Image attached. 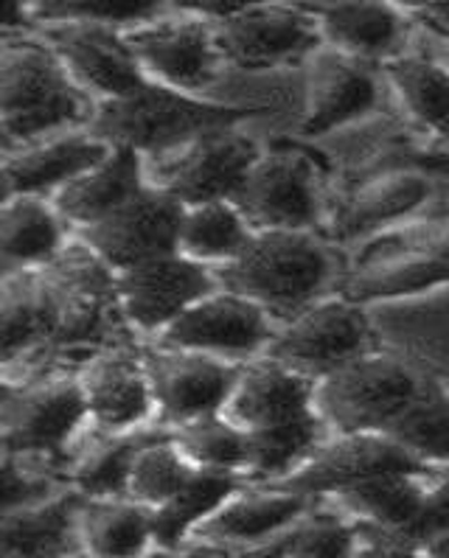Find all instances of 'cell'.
Listing matches in <instances>:
<instances>
[{"instance_id":"6da1fadb","label":"cell","mask_w":449,"mask_h":558,"mask_svg":"<svg viewBox=\"0 0 449 558\" xmlns=\"http://www.w3.org/2000/svg\"><path fill=\"white\" fill-rule=\"evenodd\" d=\"M90 93L40 32L7 34L0 51V130L3 149H17L68 130H85L96 116Z\"/></svg>"},{"instance_id":"7a4b0ae2","label":"cell","mask_w":449,"mask_h":558,"mask_svg":"<svg viewBox=\"0 0 449 558\" xmlns=\"http://www.w3.org/2000/svg\"><path fill=\"white\" fill-rule=\"evenodd\" d=\"M256 112H262V107L208 101L199 99V93L146 80L138 90L126 93L121 99L99 101L87 130L110 146H126L149 158L214 126L242 124Z\"/></svg>"},{"instance_id":"3957f363","label":"cell","mask_w":449,"mask_h":558,"mask_svg":"<svg viewBox=\"0 0 449 558\" xmlns=\"http://www.w3.org/2000/svg\"><path fill=\"white\" fill-rule=\"evenodd\" d=\"M214 269L225 290L262 303L272 315L304 310L329 278L331 262L312 228H272L256 230L233 262Z\"/></svg>"},{"instance_id":"277c9868","label":"cell","mask_w":449,"mask_h":558,"mask_svg":"<svg viewBox=\"0 0 449 558\" xmlns=\"http://www.w3.org/2000/svg\"><path fill=\"white\" fill-rule=\"evenodd\" d=\"M422 376L388 354L363 351L317 379L315 408L331 433L385 429L422 388Z\"/></svg>"},{"instance_id":"5b68a950","label":"cell","mask_w":449,"mask_h":558,"mask_svg":"<svg viewBox=\"0 0 449 558\" xmlns=\"http://www.w3.org/2000/svg\"><path fill=\"white\" fill-rule=\"evenodd\" d=\"M90 424L80 374L3 385L0 444L7 454L60 458Z\"/></svg>"},{"instance_id":"8992f818","label":"cell","mask_w":449,"mask_h":558,"mask_svg":"<svg viewBox=\"0 0 449 558\" xmlns=\"http://www.w3.org/2000/svg\"><path fill=\"white\" fill-rule=\"evenodd\" d=\"M262 155L256 141L233 126L205 130L172 149L146 158V180L183 205L231 199L245 174Z\"/></svg>"},{"instance_id":"52a82bcc","label":"cell","mask_w":449,"mask_h":558,"mask_svg":"<svg viewBox=\"0 0 449 558\" xmlns=\"http://www.w3.org/2000/svg\"><path fill=\"white\" fill-rule=\"evenodd\" d=\"M141 68L149 80L185 93H199L222 76L225 57L219 51L214 21L192 12H160L158 17L124 28Z\"/></svg>"},{"instance_id":"ba28073f","label":"cell","mask_w":449,"mask_h":558,"mask_svg":"<svg viewBox=\"0 0 449 558\" xmlns=\"http://www.w3.org/2000/svg\"><path fill=\"white\" fill-rule=\"evenodd\" d=\"M225 62L239 71H267L310 57L324 46L320 21L312 9L267 0L245 12L214 21Z\"/></svg>"},{"instance_id":"9c48e42d","label":"cell","mask_w":449,"mask_h":558,"mask_svg":"<svg viewBox=\"0 0 449 558\" xmlns=\"http://www.w3.org/2000/svg\"><path fill=\"white\" fill-rule=\"evenodd\" d=\"M219 287L222 283L217 278V269L183 256L180 250L130 264L116 272L119 312L133 329L155 337L169 323L178 320L192 303Z\"/></svg>"},{"instance_id":"30bf717a","label":"cell","mask_w":449,"mask_h":558,"mask_svg":"<svg viewBox=\"0 0 449 558\" xmlns=\"http://www.w3.org/2000/svg\"><path fill=\"white\" fill-rule=\"evenodd\" d=\"M57 298L53 345H82L99 337L110 310H119L116 269L85 242H68L65 247L40 267Z\"/></svg>"},{"instance_id":"8fae6325","label":"cell","mask_w":449,"mask_h":558,"mask_svg":"<svg viewBox=\"0 0 449 558\" xmlns=\"http://www.w3.org/2000/svg\"><path fill=\"white\" fill-rule=\"evenodd\" d=\"M272 337L270 312L262 303L219 287L169 323L158 335V345L245 360L267 351Z\"/></svg>"},{"instance_id":"7c38bea8","label":"cell","mask_w":449,"mask_h":558,"mask_svg":"<svg viewBox=\"0 0 449 558\" xmlns=\"http://www.w3.org/2000/svg\"><path fill=\"white\" fill-rule=\"evenodd\" d=\"M183 214L185 205L174 194L146 183L99 222L82 228V239L119 272L130 264L178 253Z\"/></svg>"},{"instance_id":"4fadbf2b","label":"cell","mask_w":449,"mask_h":558,"mask_svg":"<svg viewBox=\"0 0 449 558\" xmlns=\"http://www.w3.org/2000/svg\"><path fill=\"white\" fill-rule=\"evenodd\" d=\"M144 365L153 385L158 424L163 427L222 410L242 374V362L236 360L166 345L146 351Z\"/></svg>"},{"instance_id":"5bb4252c","label":"cell","mask_w":449,"mask_h":558,"mask_svg":"<svg viewBox=\"0 0 449 558\" xmlns=\"http://www.w3.org/2000/svg\"><path fill=\"white\" fill-rule=\"evenodd\" d=\"M424 466L427 463L413 458L397 438H390L383 429L335 433V438L324 440L295 472L270 486L290 488L306 497H337L377 474Z\"/></svg>"},{"instance_id":"9a60e30c","label":"cell","mask_w":449,"mask_h":558,"mask_svg":"<svg viewBox=\"0 0 449 558\" xmlns=\"http://www.w3.org/2000/svg\"><path fill=\"white\" fill-rule=\"evenodd\" d=\"M231 199L256 230L312 228L317 219L315 163L295 149L262 151Z\"/></svg>"},{"instance_id":"2e32d148","label":"cell","mask_w":449,"mask_h":558,"mask_svg":"<svg viewBox=\"0 0 449 558\" xmlns=\"http://www.w3.org/2000/svg\"><path fill=\"white\" fill-rule=\"evenodd\" d=\"M365 342L368 323L363 306L351 303L349 298H335L312 303L295 320L287 323L267 345V354L312 379H320L363 354Z\"/></svg>"},{"instance_id":"e0dca14e","label":"cell","mask_w":449,"mask_h":558,"mask_svg":"<svg viewBox=\"0 0 449 558\" xmlns=\"http://www.w3.org/2000/svg\"><path fill=\"white\" fill-rule=\"evenodd\" d=\"M40 34L60 53L73 80L96 101L121 99L149 76L121 26L112 23H48Z\"/></svg>"},{"instance_id":"ac0fdd59","label":"cell","mask_w":449,"mask_h":558,"mask_svg":"<svg viewBox=\"0 0 449 558\" xmlns=\"http://www.w3.org/2000/svg\"><path fill=\"white\" fill-rule=\"evenodd\" d=\"M379 99L374 62L357 60L331 46H317L306 68V101L301 135L317 138L365 119Z\"/></svg>"},{"instance_id":"d6986e66","label":"cell","mask_w":449,"mask_h":558,"mask_svg":"<svg viewBox=\"0 0 449 558\" xmlns=\"http://www.w3.org/2000/svg\"><path fill=\"white\" fill-rule=\"evenodd\" d=\"M112 146L90 130H68L51 138L17 146L3 155L0 194H40L53 197L93 163H99Z\"/></svg>"},{"instance_id":"ffe728a7","label":"cell","mask_w":449,"mask_h":558,"mask_svg":"<svg viewBox=\"0 0 449 558\" xmlns=\"http://www.w3.org/2000/svg\"><path fill=\"white\" fill-rule=\"evenodd\" d=\"M315 388L317 379L267 354L242 365L222 413L242 429L272 427L317 413Z\"/></svg>"},{"instance_id":"44dd1931","label":"cell","mask_w":449,"mask_h":558,"mask_svg":"<svg viewBox=\"0 0 449 558\" xmlns=\"http://www.w3.org/2000/svg\"><path fill=\"white\" fill-rule=\"evenodd\" d=\"M93 427L135 429L146 427L155 413V396L144 356L110 349L93 356L80 374Z\"/></svg>"},{"instance_id":"7402d4cb","label":"cell","mask_w":449,"mask_h":558,"mask_svg":"<svg viewBox=\"0 0 449 558\" xmlns=\"http://www.w3.org/2000/svg\"><path fill=\"white\" fill-rule=\"evenodd\" d=\"M306 494L290 492L281 486H256L247 483L239 494H233L208 522H203L194 536L211 538L225 545L231 553H247L251 556L267 538L290 527L295 519L304 517L312 508ZM192 536V538H194Z\"/></svg>"},{"instance_id":"603a6c76","label":"cell","mask_w":449,"mask_h":558,"mask_svg":"<svg viewBox=\"0 0 449 558\" xmlns=\"http://www.w3.org/2000/svg\"><path fill=\"white\" fill-rule=\"evenodd\" d=\"M315 14L320 37L337 51L383 65L404 53L410 17L402 0H345Z\"/></svg>"},{"instance_id":"cb8c5ba5","label":"cell","mask_w":449,"mask_h":558,"mask_svg":"<svg viewBox=\"0 0 449 558\" xmlns=\"http://www.w3.org/2000/svg\"><path fill=\"white\" fill-rule=\"evenodd\" d=\"M146 180V158L126 146H112L99 163L85 169L76 180L53 194V205L71 228H87L110 210L138 194Z\"/></svg>"},{"instance_id":"d4e9b609","label":"cell","mask_w":449,"mask_h":558,"mask_svg":"<svg viewBox=\"0 0 449 558\" xmlns=\"http://www.w3.org/2000/svg\"><path fill=\"white\" fill-rule=\"evenodd\" d=\"M163 433H169L163 424L121 429V433L93 427L90 438L80 449H73L68 460V483L85 497H126L135 458L149 440L160 438Z\"/></svg>"},{"instance_id":"484cf974","label":"cell","mask_w":449,"mask_h":558,"mask_svg":"<svg viewBox=\"0 0 449 558\" xmlns=\"http://www.w3.org/2000/svg\"><path fill=\"white\" fill-rule=\"evenodd\" d=\"M85 494L73 486L32 506L0 511L3 556H62L80 542V511Z\"/></svg>"},{"instance_id":"4316f807","label":"cell","mask_w":449,"mask_h":558,"mask_svg":"<svg viewBox=\"0 0 449 558\" xmlns=\"http://www.w3.org/2000/svg\"><path fill=\"white\" fill-rule=\"evenodd\" d=\"M68 219L51 197L9 194L0 205V253L3 272L46 267L68 244Z\"/></svg>"},{"instance_id":"83f0119b","label":"cell","mask_w":449,"mask_h":558,"mask_svg":"<svg viewBox=\"0 0 449 558\" xmlns=\"http://www.w3.org/2000/svg\"><path fill=\"white\" fill-rule=\"evenodd\" d=\"M57 298L40 267L3 272L0 283V349L7 365L40 342H51Z\"/></svg>"},{"instance_id":"f1b7e54d","label":"cell","mask_w":449,"mask_h":558,"mask_svg":"<svg viewBox=\"0 0 449 558\" xmlns=\"http://www.w3.org/2000/svg\"><path fill=\"white\" fill-rule=\"evenodd\" d=\"M449 287V256L441 250H416L397 256L357 262L354 272L343 281V298L351 303L397 301V298L424 295Z\"/></svg>"},{"instance_id":"f546056e","label":"cell","mask_w":449,"mask_h":558,"mask_svg":"<svg viewBox=\"0 0 449 558\" xmlns=\"http://www.w3.org/2000/svg\"><path fill=\"white\" fill-rule=\"evenodd\" d=\"M247 486L245 474L203 469L178 494L166 499L153 513V550L180 553V547L214 517L219 508Z\"/></svg>"},{"instance_id":"4dcf8cb0","label":"cell","mask_w":449,"mask_h":558,"mask_svg":"<svg viewBox=\"0 0 449 558\" xmlns=\"http://www.w3.org/2000/svg\"><path fill=\"white\" fill-rule=\"evenodd\" d=\"M433 469L436 466L377 474V477L351 486L349 492L337 494L335 499L349 517L385 527V531L397 533L402 538L408 527L418 519V513H422Z\"/></svg>"},{"instance_id":"1f68e13d","label":"cell","mask_w":449,"mask_h":558,"mask_svg":"<svg viewBox=\"0 0 449 558\" xmlns=\"http://www.w3.org/2000/svg\"><path fill=\"white\" fill-rule=\"evenodd\" d=\"M429 180L418 171H390L360 185L337 210V233L345 239L397 228L429 199Z\"/></svg>"},{"instance_id":"d6a6232c","label":"cell","mask_w":449,"mask_h":558,"mask_svg":"<svg viewBox=\"0 0 449 558\" xmlns=\"http://www.w3.org/2000/svg\"><path fill=\"white\" fill-rule=\"evenodd\" d=\"M155 508L130 497H85L80 545L90 556H141L153 547Z\"/></svg>"},{"instance_id":"836d02e7","label":"cell","mask_w":449,"mask_h":558,"mask_svg":"<svg viewBox=\"0 0 449 558\" xmlns=\"http://www.w3.org/2000/svg\"><path fill=\"white\" fill-rule=\"evenodd\" d=\"M324 429L326 421L320 413L272 427L247 429V460L242 474L251 486H270L284 480L324 444Z\"/></svg>"},{"instance_id":"e575fe53","label":"cell","mask_w":449,"mask_h":558,"mask_svg":"<svg viewBox=\"0 0 449 558\" xmlns=\"http://www.w3.org/2000/svg\"><path fill=\"white\" fill-rule=\"evenodd\" d=\"M253 233L256 228L247 222L233 199L185 205L178 250L194 262L222 267L247 247Z\"/></svg>"},{"instance_id":"d590c367","label":"cell","mask_w":449,"mask_h":558,"mask_svg":"<svg viewBox=\"0 0 449 558\" xmlns=\"http://www.w3.org/2000/svg\"><path fill=\"white\" fill-rule=\"evenodd\" d=\"M383 73L410 119L433 135L449 138V68L436 57L402 53L385 62Z\"/></svg>"},{"instance_id":"8d00e7d4","label":"cell","mask_w":449,"mask_h":558,"mask_svg":"<svg viewBox=\"0 0 449 558\" xmlns=\"http://www.w3.org/2000/svg\"><path fill=\"white\" fill-rule=\"evenodd\" d=\"M397 438L413 458L427 466L449 463V388L441 381H422L413 399L383 429Z\"/></svg>"},{"instance_id":"74e56055","label":"cell","mask_w":449,"mask_h":558,"mask_svg":"<svg viewBox=\"0 0 449 558\" xmlns=\"http://www.w3.org/2000/svg\"><path fill=\"white\" fill-rule=\"evenodd\" d=\"M357 522L349 513L306 511L290 527L267 538L251 556H290V558H345L357 556Z\"/></svg>"},{"instance_id":"f35d334b","label":"cell","mask_w":449,"mask_h":558,"mask_svg":"<svg viewBox=\"0 0 449 558\" xmlns=\"http://www.w3.org/2000/svg\"><path fill=\"white\" fill-rule=\"evenodd\" d=\"M172 440L189 454L194 466L222 469V472H245L247 460V429L217 410L197 418L180 421L169 427Z\"/></svg>"},{"instance_id":"ab89813d","label":"cell","mask_w":449,"mask_h":558,"mask_svg":"<svg viewBox=\"0 0 449 558\" xmlns=\"http://www.w3.org/2000/svg\"><path fill=\"white\" fill-rule=\"evenodd\" d=\"M194 472H197V466L174 444L172 433H163L160 438L149 440L135 458L126 497L149 508H158L172 494H178L192 480Z\"/></svg>"},{"instance_id":"60d3db41","label":"cell","mask_w":449,"mask_h":558,"mask_svg":"<svg viewBox=\"0 0 449 558\" xmlns=\"http://www.w3.org/2000/svg\"><path fill=\"white\" fill-rule=\"evenodd\" d=\"M166 12V0H32L34 26L48 23H112L135 26Z\"/></svg>"},{"instance_id":"b9f144b4","label":"cell","mask_w":449,"mask_h":558,"mask_svg":"<svg viewBox=\"0 0 449 558\" xmlns=\"http://www.w3.org/2000/svg\"><path fill=\"white\" fill-rule=\"evenodd\" d=\"M40 460L46 458L3 452L0 458V511L32 506V502H40V499L62 492L51 472L40 469Z\"/></svg>"},{"instance_id":"7bdbcfd3","label":"cell","mask_w":449,"mask_h":558,"mask_svg":"<svg viewBox=\"0 0 449 558\" xmlns=\"http://www.w3.org/2000/svg\"><path fill=\"white\" fill-rule=\"evenodd\" d=\"M449 531V463L447 466L433 469V477H429L427 499H424V508L418 513V519L408 527V533L402 536V542L408 545L410 553H418L429 538L441 536Z\"/></svg>"},{"instance_id":"ee69618b","label":"cell","mask_w":449,"mask_h":558,"mask_svg":"<svg viewBox=\"0 0 449 558\" xmlns=\"http://www.w3.org/2000/svg\"><path fill=\"white\" fill-rule=\"evenodd\" d=\"M258 3H267V0H169L172 9L199 14L205 21H222V17L245 12V9L258 7Z\"/></svg>"},{"instance_id":"f6af8a7d","label":"cell","mask_w":449,"mask_h":558,"mask_svg":"<svg viewBox=\"0 0 449 558\" xmlns=\"http://www.w3.org/2000/svg\"><path fill=\"white\" fill-rule=\"evenodd\" d=\"M37 32L32 14V0H3V34Z\"/></svg>"},{"instance_id":"bcb514c9","label":"cell","mask_w":449,"mask_h":558,"mask_svg":"<svg viewBox=\"0 0 449 558\" xmlns=\"http://www.w3.org/2000/svg\"><path fill=\"white\" fill-rule=\"evenodd\" d=\"M408 7H413L416 17H422L433 28L449 32V0H416V3H408Z\"/></svg>"},{"instance_id":"7dc6e473","label":"cell","mask_w":449,"mask_h":558,"mask_svg":"<svg viewBox=\"0 0 449 558\" xmlns=\"http://www.w3.org/2000/svg\"><path fill=\"white\" fill-rule=\"evenodd\" d=\"M418 553H422V556H449V531L436 538H429L427 545H424Z\"/></svg>"},{"instance_id":"c3c4849f","label":"cell","mask_w":449,"mask_h":558,"mask_svg":"<svg viewBox=\"0 0 449 558\" xmlns=\"http://www.w3.org/2000/svg\"><path fill=\"white\" fill-rule=\"evenodd\" d=\"M438 32V51H436V60L441 62L444 68H449V32H441V28H436Z\"/></svg>"},{"instance_id":"681fc988","label":"cell","mask_w":449,"mask_h":558,"mask_svg":"<svg viewBox=\"0 0 449 558\" xmlns=\"http://www.w3.org/2000/svg\"><path fill=\"white\" fill-rule=\"evenodd\" d=\"M298 7L312 9V12H324V9L337 7V3H345V0H295Z\"/></svg>"},{"instance_id":"f907efd6","label":"cell","mask_w":449,"mask_h":558,"mask_svg":"<svg viewBox=\"0 0 449 558\" xmlns=\"http://www.w3.org/2000/svg\"><path fill=\"white\" fill-rule=\"evenodd\" d=\"M402 3H416V0H402Z\"/></svg>"}]
</instances>
